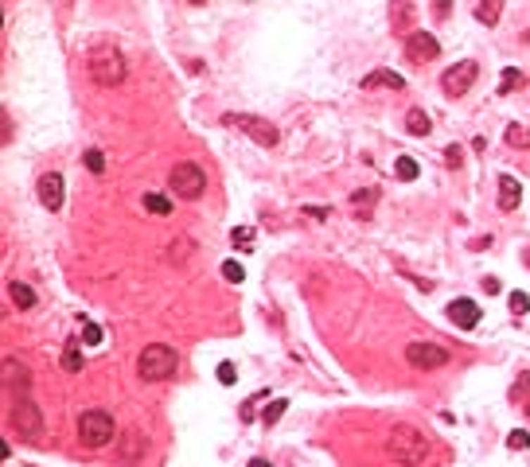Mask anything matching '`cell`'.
I'll list each match as a JSON object with an SVG mask.
<instances>
[{
  "label": "cell",
  "mask_w": 530,
  "mask_h": 467,
  "mask_svg": "<svg viewBox=\"0 0 530 467\" xmlns=\"http://www.w3.org/2000/svg\"><path fill=\"white\" fill-rule=\"evenodd\" d=\"M386 456L398 467H425L433 459V444L417 425H405L402 421V425H394L386 433Z\"/></svg>",
  "instance_id": "obj_1"
},
{
  "label": "cell",
  "mask_w": 530,
  "mask_h": 467,
  "mask_svg": "<svg viewBox=\"0 0 530 467\" xmlns=\"http://www.w3.org/2000/svg\"><path fill=\"white\" fill-rule=\"evenodd\" d=\"M86 67H90V78L98 86H121L125 82V58L113 43H98L86 55Z\"/></svg>",
  "instance_id": "obj_2"
},
{
  "label": "cell",
  "mask_w": 530,
  "mask_h": 467,
  "mask_svg": "<svg viewBox=\"0 0 530 467\" xmlns=\"http://www.w3.org/2000/svg\"><path fill=\"white\" fill-rule=\"evenodd\" d=\"M179 366V354L168 347V343H149V347L141 350V359H137V374L144 378V382H164V378H172Z\"/></svg>",
  "instance_id": "obj_3"
},
{
  "label": "cell",
  "mask_w": 530,
  "mask_h": 467,
  "mask_svg": "<svg viewBox=\"0 0 530 467\" xmlns=\"http://www.w3.org/2000/svg\"><path fill=\"white\" fill-rule=\"evenodd\" d=\"M113 433H118V425H113V417L106 409H86L82 417H78V440L86 448H106L113 440Z\"/></svg>",
  "instance_id": "obj_4"
},
{
  "label": "cell",
  "mask_w": 530,
  "mask_h": 467,
  "mask_svg": "<svg viewBox=\"0 0 530 467\" xmlns=\"http://www.w3.org/2000/svg\"><path fill=\"white\" fill-rule=\"evenodd\" d=\"M168 187L176 199H199L207 191V172L199 164H176L168 175Z\"/></svg>",
  "instance_id": "obj_5"
},
{
  "label": "cell",
  "mask_w": 530,
  "mask_h": 467,
  "mask_svg": "<svg viewBox=\"0 0 530 467\" xmlns=\"http://www.w3.org/2000/svg\"><path fill=\"white\" fill-rule=\"evenodd\" d=\"M227 125H238L250 141H258L261 148H277L281 133L273 121H265V117H253V113H227Z\"/></svg>",
  "instance_id": "obj_6"
},
{
  "label": "cell",
  "mask_w": 530,
  "mask_h": 467,
  "mask_svg": "<svg viewBox=\"0 0 530 467\" xmlns=\"http://www.w3.org/2000/svg\"><path fill=\"white\" fill-rule=\"evenodd\" d=\"M448 359H453V354H448L445 347H437V343H410V347H405V362H410L413 370H441V366H448Z\"/></svg>",
  "instance_id": "obj_7"
},
{
  "label": "cell",
  "mask_w": 530,
  "mask_h": 467,
  "mask_svg": "<svg viewBox=\"0 0 530 467\" xmlns=\"http://www.w3.org/2000/svg\"><path fill=\"white\" fill-rule=\"evenodd\" d=\"M12 428H16L24 440H39V433H43L39 409H35L32 401H16V405H12Z\"/></svg>",
  "instance_id": "obj_8"
},
{
  "label": "cell",
  "mask_w": 530,
  "mask_h": 467,
  "mask_svg": "<svg viewBox=\"0 0 530 467\" xmlns=\"http://www.w3.org/2000/svg\"><path fill=\"white\" fill-rule=\"evenodd\" d=\"M476 75H480V67H476V63H456V67H448V70H445L441 86H445L448 98H460V94H468V90H472Z\"/></svg>",
  "instance_id": "obj_9"
},
{
  "label": "cell",
  "mask_w": 530,
  "mask_h": 467,
  "mask_svg": "<svg viewBox=\"0 0 530 467\" xmlns=\"http://www.w3.org/2000/svg\"><path fill=\"white\" fill-rule=\"evenodd\" d=\"M35 191H39V203H43L47 210H59L63 199H67V187H63V175H59V172H43Z\"/></svg>",
  "instance_id": "obj_10"
},
{
  "label": "cell",
  "mask_w": 530,
  "mask_h": 467,
  "mask_svg": "<svg viewBox=\"0 0 530 467\" xmlns=\"http://www.w3.org/2000/svg\"><path fill=\"white\" fill-rule=\"evenodd\" d=\"M405 55H410L413 63H429V58H437V55H441L437 35H429V32H413L410 39H405Z\"/></svg>",
  "instance_id": "obj_11"
},
{
  "label": "cell",
  "mask_w": 530,
  "mask_h": 467,
  "mask_svg": "<svg viewBox=\"0 0 530 467\" xmlns=\"http://www.w3.org/2000/svg\"><path fill=\"white\" fill-rule=\"evenodd\" d=\"M445 316H448V324H456V327H476L480 324V304L476 300H453L445 308Z\"/></svg>",
  "instance_id": "obj_12"
},
{
  "label": "cell",
  "mask_w": 530,
  "mask_h": 467,
  "mask_svg": "<svg viewBox=\"0 0 530 467\" xmlns=\"http://www.w3.org/2000/svg\"><path fill=\"white\" fill-rule=\"evenodd\" d=\"M27 385H32V374H27L24 362H20V359H4V390L27 393Z\"/></svg>",
  "instance_id": "obj_13"
},
{
  "label": "cell",
  "mask_w": 530,
  "mask_h": 467,
  "mask_svg": "<svg viewBox=\"0 0 530 467\" xmlns=\"http://www.w3.org/2000/svg\"><path fill=\"white\" fill-rule=\"evenodd\" d=\"M522 203V187L515 184L511 175H499V207L503 210H515Z\"/></svg>",
  "instance_id": "obj_14"
},
{
  "label": "cell",
  "mask_w": 530,
  "mask_h": 467,
  "mask_svg": "<svg viewBox=\"0 0 530 467\" xmlns=\"http://www.w3.org/2000/svg\"><path fill=\"white\" fill-rule=\"evenodd\" d=\"M8 296H12V304H16V308H24V312H32L35 300H39V296H35V288H32V284H24V281H12V284H8Z\"/></svg>",
  "instance_id": "obj_15"
},
{
  "label": "cell",
  "mask_w": 530,
  "mask_h": 467,
  "mask_svg": "<svg viewBox=\"0 0 530 467\" xmlns=\"http://www.w3.org/2000/svg\"><path fill=\"white\" fill-rule=\"evenodd\" d=\"M362 86H367V90H374V86H390V90H402L405 78L394 75V70H370V75L362 78Z\"/></svg>",
  "instance_id": "obj_16"
},
{
  "label": "cell",
  "mask_w": 530,
  "mask_h": 467,
  "mask_svg": "<svg viewBox=\"0 0 530 467\" xmlns=\"http://www.w3.org/2000/svg\"><path fill=\"white\" fill-rule=\"evenodd\" d=\"M405 129H410L413 136H429L433 133V121H429L425 109H410V113H405Z\"/></svg>",
  "instance_id": "obj_17"
},
{
  "label": "cell",
  "mask_w": 530,
  "mask_h": 467,
  "mask_svg": "<svg viewBox=\"0 0 530 467\" xmlns=\"http://www.w3.org/2000/svg\"><path fill=\"white\" fill-rule=\"evenodd\" d=\"M82 366H86V359H82V350H78V343H67V350H63V370L78 374Z\"/></svg>",
  "instance_id": "obj_18"
},
{
  "label": "cell",
  "mask_w": 530,
  "mask_h": 467,
  "mask_svg": "<svg viewBox=\"0 0 530 467\" xmlns=\"http://www.w3.org/2000/svg\"><path fill=\"white\" fill-rule=\"evenodd\" d=\"M499 12H503V0H480V8H476V16H480V24H496Z\"/></svg>",
  "instance_id": "obj_19"
},
{
  "label": "cell",
  "mask_w": 530,
  "mask_h": 467,
  "mask_svg": "<svg viewBox=\"0 0 530 467\" xmlns=\"http://www.w3.org/2000/svg\"><path fill=\"white\" fill-rule=\"evenodd\" d=\"M144 210H152V215H172V203H168V195L149 191L144 195Z\"/></svg>",
  "instance_id": "obj_20"
},
{
  "label": "cell",
  "mask_w": 530,
  "mask_h": 467,
  "mask_svg": "<svg viewBox=\"0 0 530 467\" xmlns=\"http://www.w3.org/2000/svg\"><path fill=\"white\" fill-rule=\"evenodd\" d=\"M394 175H398V179H405V184H410V179H417V160H413V156H398Z\"/></svg>",
  "instance_id": "obj_21"
},
{
  "label": "cell",
  "mask_w": 530,
  "mask_h": 467,
  "mask_svg": "<svg viewBox=\"0 0 530 467\" xmlns=\"http://www.w3.org/2000/svg\"><path fill=\"white\" fill-rule=\"evenodd\" d=\"M522 86V70L519 67H507L503 70V82H499V94H515Z\"/></svg>",
  "instance_id": "obj_22"
},
{
  "label": "cell",
  "mask_w": 530,
  "mask_h": 467,
  "mask_svg": "<svg viewBox=\"0 0 530 467\" xmlns=\"http://www.w3.org/2000/svg\"><path fill=\"white\" fill-rule=\"evenodd\" d=\"M222 276H227L230 284H242L246 281V265H242V261H234V257L222 261Z\"/></svg>",
  "instance_id": "obj_23"
},
{
  "label": "cell",
  "mask_w": 530,
  "mask_h": 467,
  "mask_svg": "<svg viewBox=\"0 0 530 467\" xmlns=\"http://www.w3.org/2000/svg\"><path fill=\"white\" fill-rule=\"evenodd\" d=\"M507 144H511V148H526L530 144V133L522 125H507Z\"/></svg>",
  "instance_id": "obj_24"
},
{
  "label": "cell",
  "mask_w": 530,
  "mask_h": 467,
  "mask_svg": "<svg viewBox=\"0 0 530 467\" xmlns=\"http://www.w3.org/2000/svg\"><path fill=\"white\" fill-rule=\"evenodd\" d=\"M230 242H234V250H250L253 245V230L250 226H238V230H230Z\"/></svg>",
  "instance_id": "obj_25"
},
{
  "label": "cell",
  "mask_w": 530,
  "mask_h": 467,
  "mask_svg": "<svg viewBox=\"0 0 530 467\" xmlns=\"http://www.w3.org/2000/svg\"><path fill=\"white\" fill-rule=\"evenodd\" d=\"M82 164L90 167L94 175H101V172H106V156H101L98 148H90V152H86V156H82Z\"/></svg>",
  "instance_id": "obj_26"
},
{
  "label": "cell",
  "mask_w": 530,
  "mask_h": 467,
  "mask_svg": "<svg viewBox=\"0 0 530 467\" xmlns=\"http://www.w3.org/2000/svg\"><path fill=\"white\" fill-rule=\"evenodd\" d=\"M507 304H511V312H515V316L530 312V296H526V292H511V296H507Z\"/></svg>",
  "instance_id": "obj_27"
},
{
  "label": "cell",
  "mask_w": 530,
  "mask_h": 467,
  "mask_svg": "<svg viewBox=\"0 0 530 467\" xmlns=\"http://www.w3.org/2000/svg\"><path fill=\"white\" fill-rule=\"evenodd\" d=\"M507 448H515V452L530 448V433H526V428H515V433L507 436Z\"/></svg>",
  "instance_id": "obj_28"
},
{
  "label": "cell",
  "mask_w": 530,
  "mask_h": 467,
  "mask_svg": "<svg viewBox=\"0 0 530 467\" xmlns=\"http://www.w3.org/2000/svg\"><path fill=\"white\" fill-rule=\"evenodd\" d=\"M285 409H289V401H273V405L265 409V417H261V421H265V425H277V421L285 417Z\"/></svg>",
  "instance_id": "obj_29"
},
{
  "label": "cell",
  "mask_w": 530,
  "mask_h": 467,
  "mask_svg": "<svg viewBox=\"0 0 530 467\" xmlns=\"http://www.w3.org/2000/svg\"><path fill=\"white\" fill-rule=\"evenodd\" d=\"M82 343H86V347H98V343H101V327L86 324V327H82Z\"/></svg>",
  "instance_id": "obj_30"
},
{
  "label": "cell",
  "mask_w": 530,
  "mask_h": 467,
  "mask_svg": "<svg viewBox=\"0 0 530 467\" xmlns=\"http://www.w3.org/2000/svg\"><path fill=\"white\" fill-rule=\"evenodd\" d=\"M234 378H238L234 362H222V366H219V382H222V385H234Z\"/></svg>",
  "instance_id": "obj_31"
},
{
  "label": "cell",
  "mask_w": 530,
  "mask_h": 467,
  "mask_svg": "<svg viewBox=\"0 0 530 467\" xmlns=\"http://www.w3.org/2000/svg\"><path fill=\"white\" fill-rule=\"evenodd\" d=\"M522 390H530V374H519V378H515V390H511V401H522Z\"/></svg>",
  "instance_id": "obj_32"
},
{
  "label": "cell",
  "mask_w": 530,
  "mask_h": 467,
  "mask_svg": "<svg viewBox=\"0 0 530 467\" xmlns=\"http://www.w3.org/2000/svg\"><path fill=\"white\" fill-rule=\"evenodd\" d=\"M445 160H448V167H460V160H464V148H460V144H453V148L445 152Z\"/></svg>",
  "instance_id": "obj_33"
},
{
  "label": "cell",
  "mask_w": 530,
  "mask_h": 467,
  "mask_svg": "<svg viewBox=\"0 0 530 467\" xmlns=\"http://www.w3.org/2000/svg\"><path fill=\"white\" fill-rule=\"evenodd\" d=\"M374 199H379L374 191H355V203H359V207H367V203H374Z\"/></svg>",
  "instance_id": "obj_34"
},
{
  "label": "cell",
  "mask_w": 530,
  "mask_h": 467,
  "mask_svg": "<svg viewBox=\"0 0 530 467\" xmlns=\"http://www.w3.org/2000/svg\"><path fill=\"white\" fill-rule=\"evenodd\" d=\"M503 284H499V276H484V292H499Z\"/></svg>",
  "instance_id": "obj_35"
},
{
  "label": "cell",
  "mask_w": 530,
  "mask_h": 467,
  "mask_svg": "<svg viewBox=\"0 0 530 467\" xmlns=\"http://www.w3.org/2000/svg\"><path fill=\"white\" fill-rule=\"evenodd\" d=\"M250 467H273L270 459H250Z\"/></svg>",
  "instance_id": "obj_36"
},
{
  "label": "cell",
  "mask_w": 530,
  "mask_h": 467,
  "mask_svg": "<svg viewBox=\"0 0 530 467\" xmlns=\"http://www.w3.org/2000/svg\"><path fill=\"white\" fill-rule=\"evenodd\" d=\"M191 4H207V0H191Z\"/></svg>",
  "instance_id": "obj_37"
},
{
  "label": "cell",
  "mask_w": 530,
  "mask_h": 467,
  "mask_svg": "<svg viewBox=\"0 0 530 467\" xmlns=\"http://www.w3.org/2000/svg\"><path fill=\"white\" fill-rule=\"evenodd\" d=\"M526 265H530V250H526Z\"/></svg>",
  "instance_id": "obj_38"
},
{
  "label": "cell",
  "mask_w": 530,
  "mask_h": 467,
  "mask_svg": "<svg viewBox=\"0 0 530 467\" xmlns=\"http://www.w3.org/2000/svg\"><path fill=\"white\" fill-rule=\"evenodd\" d=\"M526 417H530V405H526Z\"/></svg>",
  "instance_id": "obj_39"
}]
</instances>
